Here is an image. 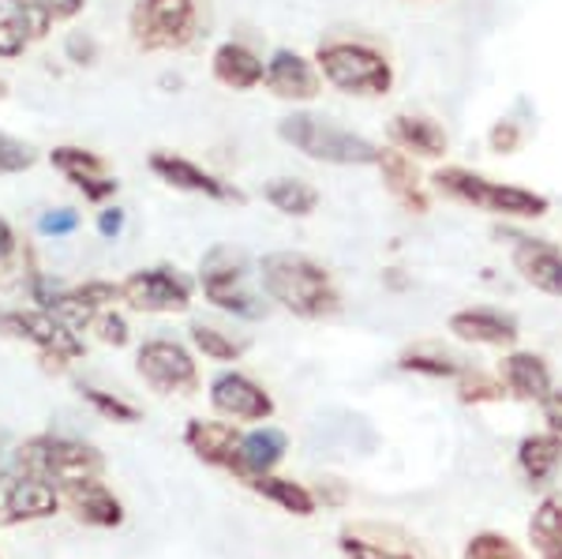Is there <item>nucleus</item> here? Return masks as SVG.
I'll return each instance as SVG.
<instances>
[{
    "instance_id": "obj_44",
    "label": "nucleus",
    "mask_w": 562,
    "mask_h": 559,
    "mask_svg": "<svg viewBox=\"0 0 562 559\" xmlns=\"http://www.w3.org/2000/svg\"><path fill=\"white\" fill-rule=\"evenodd\" d=\"M4 98H8V79L0 76V102H4Z\"/></svg>"
},
{
    "instance_id": "obj_6",
    "label": "nucleus",
    "mask_w": 562,
    "mask_h": 559,
    "mask_svg": "<svg viewBox=\"0 0 562 559\" xmlns=\"http://www.w3.org/2000/svg\"><path fill=\"white\" fill-rule=\"evenodd\" d=\"M199 286L203 297L217 312L240 315V320H259L267 315V301L248 286V256L240 248L214 245L199 264Z\"/></svg>"
},
{
    "instance_id": "obj_28",
    "label": "nucleus",
    "mask_w": 562,
    "mask_h": 559,
    "mask_svg": "<svg viewBox=\"0 0 562 559\" xmlns=\"http://www.w3.org/2000/svg\"><path fill=\"white\" fill-rule=\"evenodd\" d=\"M251 489H256L262 500H270L274 507L289 511V515H296V518H312L315 515V492L304 489V484L293 481V477L267 473V477H256V481H251Z\"/></svg>"
},
{
    "instance_id": "obj_32",
    "label": "nucleus",
    "mask_w": 562,
    "mask_h": 559,
    "mask_svg": "<svg viewBox=\"0 0 562 559\" xmlns=\"http://www.w3.org/2000/svg\"><path fill=\"white\" fill-rule=\"evenodd\" d=\"M79 394H83V402L94 413H102L105 421H116V425H135V421H139V410H135L132 402H124L121 394L102 391V387H90V383L79 387Z\"/></svg>"
},
{
    "instance_id": "obj_27",
    "label": "nucleus",
    "mask_w": 562,
    "mask_h": 559,
    "mask_svg": "<svg viewBox=\"0 0 562 559\" xmlns=\"http://www.w3.org/2000/svg\"><path fill=\"white\" fill-rule=\"evenodd\" d=\"M529 540L540 559H562V492L543 495L529 518Z\"/></svg>"
},
{
    "instance_id": "obj_29",
    "label": "nucleus",
    "mask_w": 562,
    "mask_h": 559,
    "mask_svg": "<svg viewBox=\"0 0 562 559\" xmlns=\"http://www.w3.org/2000/svg\"><path fill=\"white\" fill-rule=\"evenodd\" d=\"M188 338H192L195 354H203L206 360H217V365H233V360L244 357V342L225 335V331L214 327V323H192V327H188Z\"/></svg>"
},
{
    "instance_id": "obj_21",
    "label": "nucleus",
    "mask_w": 562,
    "mask_h": 559,
    "mask_svg": "<svg viewBox=\"0 0 562 559\" xmlns=\"http://www.w3.org/2000/svg\"><path fill=\"white\" fill-rule=\"evenodd\" d=\"M498 376H503V387L521 402H543L555 387H551V368L540 354H529V349H514L498 360Z\"/></svg>"
},
{
    "instance_id": "obj_11",
    "label": "nucleus",
    "mask_w": 562,
    "mask_h": 559,
    "mask_svg": "<svg viewBox=\"0 0 562 559\" xmlns=\"http://www.w3.org/2000/svg\"><path fill=\"white\" fill-rule=\"evenodd\" d=\"M150 174L161 180V185L177 188V192H192V195H203V200H214V203H233L240 206L244 203V192L233 180H222L211 169H203L199 161L192 158H180L173 150H154L147 158Z\"/></svg>"
},
{
    "instance_id": "obj_39",
    "label": "nucleus",
    "mask_w": 562,
    "mask_h": 559,
    "mask_svg": "<svg viewBox=\"0 0 562 559\" xmlns=\"http://www.w3.org/2000/svg\"><path fill=\"white\" fill-rule=\"evenodd\" d=\"M65 57L71 60V65H79V68L98 65V42H94V34L71 31L68 38H65Z\"/></svg>"
},
{
    "instance_id": "obj_9",
    "label": "nucleus",
    "mask_w": 562,
    "mask_h": 559,
    "mask_svg": "<svg viewBox=\"0 0 562 559\" xmlns=\"http://www.w3.org/2000/svg\"><path fill=\"white\" fill-rule=\"evenodd\" d=\"M195 286L177 267H139L121 282V304L143 315H177L192 309Z\"/></svg>"
},
{
    "instance_id": "obj_1",
    "label": "nucleus",
    "mask_w": 562,
    "mask_h": 559,
    "mask_svg": "<svg viewBox=\"0 0 562 559\" xmlns=\"http://www.w3.org/2000/svg\"><path fill=\"white\" fill-rule=\"evenodd\" d=\"M262 297L296 320H330L341 312V293L330 270L304 251H270L259 259Z\"/></svg>"
},
{
    "instance_id": "obj_31",
    "label": "nucleus",
    "mask_w": 562,
    "mask_h": 559,
    "mask_svg": "<svg viewBox=\"0 0 562 559\" xmlns=\"http://www.w3.org/2000/svg\"><path fill=\"white\" fill-rule=\"evenodd\" d=\"M397 368L402 372H416V376H431V380H461L465 376V365L447 354H428V349H409V354L397 357Z\"/></svg>"
},
{
    "instance_id": "obj_30",
    "label": "nucleus",
    "mask_w": 562,
    "mask_h": 559,
    "mask_svg": "<svg viewBox=\"0 0 562 559\" xmlns=\"http://www.w3.org/2000/svg\"><path fill=\"white\" fill-rule=\"evenodd\" d=\"M338 548L346 552V559H420L413 548L390 545L383 537H368L364 529H346L338 537Z\"/></svg>"
},
{
    "instance_id": "obj_40",
    "label": "nucleus",
    "mask_w": 562,
    "mask_h": 559,
    "mask_svg": "<svg viewBox=\"0 0 562 559\" xmlns=\"http://www.w3.org/2000/svg\"><path fill=\"white\" fill-rule=\"evenodd\" d=\"M124 225H128V211H124V206H116V203H105L102 211H98V222H94V230H98V237H102V241H121Z\"/></svg>"
},
{
    "instance_id": "obj_38",
    "label": "nucleus",
    "mask_w": 562,
    "mask_h": 559,
    "mask_svg": "<svg viewBox=\"0 0 562 559\" xmlns=\"http://www.w3.org/2000/svg\"><path fill=\"white\" fill-rule=\"evenodd\" d=\"M525 143V132L518 121H510V116H503V121L492 124V132H487V147L495 150V155H518Z\"/></svg>"
},
{
    "instance_id": "obj_43",
    "label": "nucleus",
    "mask_w": 562,
    "mask_h": 559,
    "mask_svg": "<svg viewBox=\"0 0 562 559\" xmlns=\"http://www.w3.org/2000/svg\"><path fill=\"white\" fill-rule=\"evenodd\" d=\"M15 248H20V237H15L12 222H8V219H0V267H4L8 259L15 256Z\"/></svg>"
},
{
    "instance_id": "obj_5",
    "label": "nucleus",
    "mask_w": 562,
    "mask_h": 559,
    "mask_svg": "<svg viewBox=\"0 0 562 559\" xmlns=\"http://www.w3.org/2000/svg\"><path fill=\"white\" fill-rule=\"evenodd\" d=\"M15 466L20 473H34L42 481H53L57 489H68V484L90 481V477L105 473V458L98 447L83 444V439L71 436H31L26 444L15 450Z\"/></svg>"
},
{
    "instance_id": "obj_13",
    "label": "nucleus",
    "mask_w": 562,
    "mask_h": 559,
    "mask_svg": "<svg viewBox=\"0 0 562 559\" xmlns=\"http://www.w3.org/2000/svg\"><path fill=\"white\" fill-rule=\"evenodd\" d=\"M49 166L57 169L71 188H79L87 203L105 206L116 195V188H121V180L109 174V161L98 155V150L76 147V143H60V147H53Z\"/></svg>"
},
{
    "instance_id": "obj_7",
    "label": "nucleus",
    "mask_w": 562,
    "mask_h": 559,
    "mask_svg": "<svg viewBox=\"0 0 562 559\" xmlns=\"http://www.w3.org/2000/svg\"><path fill=\"white\" fill-rule=\"evenodd\" d=\"M128 34L147 53L184 49L199 34V0H135Z\"/></svg>"
},
{
    "instance_id": "obj_33",
    "label": "nucleus",
    "mask_w": 562,
    "mask_h": 559,
    "mask_svg": "<svg viewBox=\"0 0 562 559\" xmlns=\"http://www.w3.org/2000/svg\"><path fill=\"white\" fill-rule=\"evenodd\" d=\"M461 559H525L521 548L514 545L506 534H495V529H484V534H476L473 540L465 545V552Z\"/></svg>"
},
{
    "instance_id": "obj_25",
    "label": "nucleus",
    "mask_w": 562,
    "mask_h": 559,
    "mask_svg": "<svg viewBox=\"0 0 562 559\" xmlns=\"http://www.w3.org/2000/svg\"><path fill=\"white\" fill-rule=\"evenodd\" d=\"M518 466L529 484H548L562 466V436L559 432H532L518 444Z\"/></svg>"
},
{
    "instance_id": "obj_12",
    "label": "nucleus",
    "mask_w": 562,
    "mask_h": 559,
    "mask_svg": "<svg viewBox=\"0 0 562 559\" xmlns=\"http://www.w3.org/2000/svg\"><path fill=\"white\" fill-rule=\"evenodd\" d=\"M498 237L510 241V264L518 270L525 286H532L543 297H559L562 301V248L555 241L529 237V233L503 230Z\"/></svg>"
},
{
    "instance_id": "obj_36",
    "label": "nucleus",
    "mask_w": 562,
    "mask_h": 559,
    "mask_svg": "<svg viewBox=\"0 0 562 559\" xmlns=\"http://www.w3.org/2000/svg\"><path fill=\"white\" fill-rule=\"evenodd\" d=\"M90 331H94V338L98 342H105V346H113V349H124L132 342V327H128V320H124L116 309H105V312H98L94 315V323H90Z\"/></svg>"
},
{
    "instance_id": "obj_34",
    "label": "nucleus",
    "mask_w": 562,
    "mask_h": 559,
    "mask_svg": "<svg viewBox=\"0 0 562 559\" xmlns=\"http://www.w3.org/2000/svg\"><path fill=\"white\" fill-rule=\"evenodd\" d=\"M38 161V150L31 143L15 139V135L0 132V177H15V174H26V169Z\"/></svg>"
},
{
    "instance_id": "obj_17",
    "label": "nucleus",
    "mask_w": 562,
    "mask_h": 559,
    "mask_svg": "<svg viewBox=\"0 0 562 559\" xmlns=\"http://www.w3.org/2000/svg\"><path fill=\"white\" fill-rule=\"evenodd\" d=\"M184 444L199 462L214 466V470H229L237 477L240 466V432L229 421H188Z\"/></svg>"
},
{
    "instance_id": "obj_18",
    "label": "nucleus",
    "mask_w": 562,
    "mask_h": 559,
    "mask_svg": "<svg viewBox=\"0 0 562 559\" xmlns=\"http://www.w3.org/2000/svg\"><path fill=\"white\" fill-rule=\"evenodd\" d=\"M447 331L469 346H514L521 338L518 320L498 309H458L447 320Z\"/></svg>"
},
{
    "instance_id": "obj_26",
    "label": "nucleus",
    "mask_w": 562,
    "mask_h": 559,
    "mask_svg": "<svg viewBox=\"0 0 562 559\" xmlns=\"http://www.w3.org/2000/svg\"><path fill=\"white\" fill-rule=\"evenodd\" d=\"M262 200L285 219H312L319 206V188L301 177H274L262 185Z\"/></svg>"
},
{
    "instance_id": "obj_41",
    "label": "nucleus",
    "mask_w": 562,
    "mask_h": 559,
    "mask_svg": "<svg viewBox=\"0 0 562 559\" xmlns=\"http://www.w3.org/2000/svg\"><path fill=\"white\" fill-rule=\"evenodd\" d=\"M34 4H38V12L49 23H68V20H76V15H83L87 0H34Z\"/></svg>"
},
{
    "instance_id": "obj_24",
    "label": "nucleus",
    "mask_w": 562,
    "mask_h": 559,
    "mask_svg": "<svg viewBox=\"0 0 562 559\" xmlns=\"http://www.w3.org/2000/svg\"><path fill=\"white\" fill-rule=\"evenodd\" d=\"M289 450V436L274 425H262L248 436H240V466L237 477L244 484H251L256 477H267L278 470V462L285 458Z\"/></svg>"
},
{
    "instance_id": "obj_14",
    "label": "nucleus",
    "mask_w": 562,
    "mask_h": 559,
    "mask_svg": "<svg viewBox=\"0 0 562 559\" xmlns=\"http://www.w3.org/2000/svg\"><path fill=\"white\" fill-rule=\"evenodd\" d=\"M65 495L53 481H42L34 473H15L12 481L0 484V526H26L60 515Z\"/></svg>"
},
{
    "instance_id": "obj_35",
    "label": "nucleus",
    "mask_w": 562,
    "mask_h": 559,
    "mask_svg": "<svg viewBox=\"0 0 562 559\" xmlns=\"http://www.w3.org/2000/svg\"><path fill=\"white\" fill-rule=\"evenodd\" d=\"M83 225V214L76 211V206H49V211L38 214V233L49 241H65L71 233Z\"/></svg>"
},
{
    "instance_id": "obj_20",
    "label": "nucleus",
    "mask_w": 562,
    "mask_h": 559,
    "mask_svg": "<svg viewBox=\"0 0 562 559\" xmlns=\"http://www.w3.org/2000/svg\"><path fill=\"white\" fill-rule=\"evenodd\" d=\"M390 143L397 150H405L409 158H442L450 147V135L439 121L424 113H394L390 116Z\"/></svg>"
},
{
    "instance_id": "obj_3",
    "label": "nucleus",
    "mask_w": 562,
    "mask_h": 559,
    "mask_svg": "<svg viewBox=\"0 0 562 559\" xmlns=\"http://www.w3.org/2000/svg\"><path fill=\"white\" fill-rule=\"evenodd\" d=\"M431 192H439L442 200H454L473 206V211L492 214V219H510V222H532L551 211V200L543 192H532V188L521 185H503V180H492L465 166L435 169Z\"/></svg>"
},
{
    "instance_id": "obj_19",
    "label": "nucleus",
    "mask_w": 562,
    "mask_h": 559,
    "mask_svg": "<svg viewBox=\"0 0 562 559\" xmlns=\"http://www.w3.org/2000/svg\"><path fill=\"white\" fill-rule=\"evenodd\" d=\"M65 503L71 507L83 526H94V529H116L124 522V503L109 492V484L102 477H90V481H79V484H68L60 489Z\"/></svg>"
},
{
    "instance_id": "obj_22",
    "label": "nucleus",
    "mask_w": 562,
    "mask_h": 559,
    "mask_svg": "<svg viewBox=\"0 0 562 559\" xmlns=\"http://www.w3.org/2000/svg\"><path fill=\"white\" fill-rule=\"evenodd\" d=\"M262 71H267V60H262L259 53L244 42H222L211 53V76L222 87L237 90V94H244V90H256L262 83Z\"/></svg>"
},
{
    "instance_id": "obj_2",
    "label": "nucleus",
    "mask_w": 562,
    "mask_h": 559,
    "mask_svg": "<svg viewBox=\"0 0 562 559\" xmlns=\"http://www.w3.org/2000/svg\"><path fill=\"white\" fill-rule=\"evenodd\" d=\"M278 139L285 147H293L296 155L319 166H338V169H364L379 161V143H371L368 135L341 128L338 121L312 110H293L278 121Z\"/></svg>"
},
{
    "instance_id": "obj_42",
    "label": "nucleus",
    "mask_w": 562,
    "mask_h": 559,
    "mask_svg": "<svg viewBox=\"0 0 562 559\" xmlns=\"http://www.w3.org/2000/svg\"><path fill=\"white\" fill-rule=\"evenodd\" d=\"M540 410H543V421H548V428L562 436V391H551L548 399L540 402Z\"/></svg>"
},
{
    "instance_id": "obj_10",
    "label": "nucleus",
    "mask_w": 562,
    "mask_h": 559,
    "mask_svg": "<svg viewBox=\"0 0 562 559\" xmlns=\"http://www.w3.org/2000/svg\"><path fill=\"white\" fill-rule=\"evenodd\" d=\"M135 372L158 394H195L199 365L188 346L173 338H147L135 354Z\"/></svg>"
},
{
    "instance_id": "obj_4",
    "label": "nucleus",
    "mask_w": 562,
    "mask_h": 559,
    "mask_svg": "<svg viewBox=\"0 0 562 559\" xmlns=\"http://www.w3.org/2000/svg\"><path fill=\"white\" fill-rule=\"evenodd\" d=\"M315 68H319L323 83H330L349 98H383L394 87V65L386 60L383 49L368 42H323L315 49Z\"/></svg>"
},
{
    "instance_id": "obj_15",
    "label": "nucleus",
    "mask_w": 562,
    "mask_h": 559,
    "mask_svg": "<svg viewBox=\"0 0 562 559\" xmlns=\"http://www.w3.org/2000/svg\"><path fill=\"white\" fill-rule=\"evenodd\" d=\"M211 405L225 421H270L274 417V399L251 376L225 368L211 380Z\"/></svg>"
},
{
    "instance_id": "obj_8",
    "label": "nucleus",
    "mask_w": 562,
    "mask_h": 559,
    "mask_svg": "<svg viewBox=\"0 0 562 559\" xmlns=\"http://www.w3.org/2000/svg\"><path fill=\"white\" fill-rule=\"evenodd\" d=\"M0 335L26 342L53 368H68L87 354V342L76 327L45 309H0Z\"/></svg>"
},
{
    "instance_id": "obj_37",
    "label": "nucleus",
    "mask_w": 562,
    "mask_h": 559,
    "mask_svg": "<svg viewBox=\"0 0 562 559\" xmlns=\"http://www.w3.org/2000/svg\"><path fill=\"white\" fill-rule=\"evenodd\" d=\"M503 380H487V376H480V372H469L465 368V376H461V391H458V399L461 402H498L503 399Z\"/></svg>"
},
{
    "instance_id": "obj_16",
    "label": "nucleus",
    "mask_w": 562,
    "mask_h": 559,
    "mask_svg": "<svg viewBox=\"0 0 562 559\" xmlns=\"http://www.w3.org/2000/svg\"><path fill=\"white\" fill-rule=\"evenodd\" d=\"M262 87L281 102H315L323 90V76L315 68V57H304L296 49H274L267 57Z\"/></svg>"
},
{
    "instance_id": "obj_23",
    "label": "nucleus",
    "mask_w": 562,
    "mask_h": 559,
    "mask_svg": "<svg viewBox=\"0 0 562 559\" xmlns=\"http://www.w3.org/2000/svg\"><path fill=\"white\" fill-rule=\"evenodd\" d=\"M379 174H383V185H386V192L394 195L397 203L405 206V211H413V214H428V192H424V185H420V177H416V169H413V158L405 155V150H397V147H383L379 150Z\"/></svg>"
}]
</instances>
